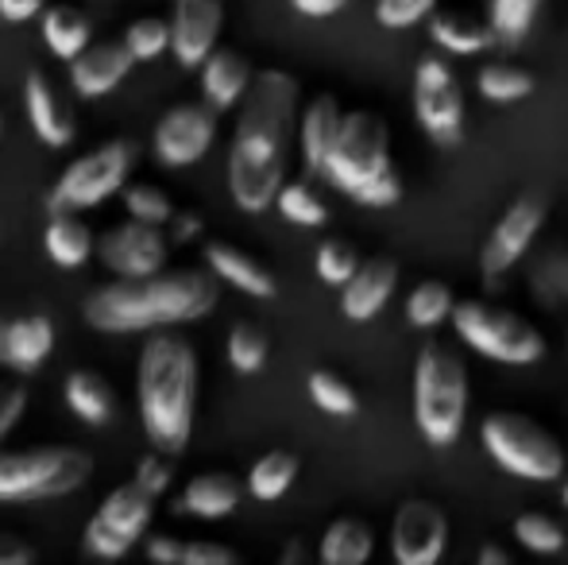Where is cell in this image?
Listing matches in <instances>:
<instances>
[{
	"label": "cell",
	"instance_id": "cell-56",
	"mask_svg": "<svg viewBox=\"0 0 568 565\" xmlns=\"http://www.w3.org/2000/svg\"><path fill=\"white\" fill-rule=\"evenodd\" d=\"M0 129H4V121H0Z\"/></svg>",
	"mask_w": 568,
	"mask_h": 565
},
{
	"label": "cell",
	"instance_id": "cell-22",
	"mask_svg": "<svg viewBox=\"0 0 568 565\" xmlns=\"http://www.w3.org/2000/svg\"><path fill=\"white\" fill-rule=\"evenodd\" d=\"M54 349V322L47 314H28L12 317L4 325V353L0 364H8L12 372H36L43 369V361Z\"/></svg>",
	"mask_w": 568,
	"mask_h": 565
},
{
	"label": "cell",
	"instance_id": "cell-24",
	"mask_svg": "<svg viewBox=\"0 0 568 565\" xmlns=\"http://www.w3.org/2000/svg\"><path fill=\"white\" fill-rule=\"evenodd\" d=\"M93 241H98V236H93V229L82 221V213H51V221H47V229H43L47 256H51L54 268H67V272L90 264Z\"/></svg>",
	"mask_w": 568,
	"mask_h": 565
},
{
	"label": "cell",
	"instance_id": "cell-50",
	"mask_svg": "<svg viewBox=\"0 0 568 565\" xmlns=\"http://www.w3.org/2000/svg\"><path fill=\"white\" fill-rule=\"evenodd\" d=\"M43 8H47V0H0V20L28 23V20H36Z\"/></svg>",
	"mask_w": 568,
	"mask_h": 565
},
{
	"label": "cell",
	"instance_id": "cell-54",
	"mask_svg": "<svg viewBox=\"0 0 568 565\" xmlns=\"http://www.w3.org/2000/svg\"><path fill=\"white\" fill-rule=\"evenodd\" d=\"M4 325H8V322L0 317V353H4Z\"/></svg>",
	"mask_w": 568,
	"mask_h": 565
},
{
	"label": "cell",
	"instance_id": "cell-2",
	"mask_svg": "<svg viewBox=\"0 0 568 565\" xmlns=\"http://www.w3.org/2000/svg\"><path fill=\"white\" fill-rule=\"evenodd\" d=\"M221 299V280L210 268H179L143 280H116L85 299V322L101 333H155L202 322Z\"/></svg>",
	"mask_w": 568,
	"mask_h": 565
},
{
	"label": "cell",
	"instance_id": "cell-15",
	"mask_svg": "<svg viewBox=\"0 0 568 565\" xmlns=\"http://www.w3.org/2000/svg\"><path fill=\"white\" fill-rule=\"evenodd\" d=\"M449 546V519L429 500H406L390 523V554L398 565H434Z\"/></svg>",
	"mask_w": 568,
	"mask_h": 565
},
{
	"label": "cell",
	"instance_id": "cell-1",
	"mask_svg": "<svg viewBox=\"0 0 568 565\" xmlns=\"http://www.w3.org/2000/svg\"><path fill=\"white\" fill-rule=\"evenodd\" d=\"M298 82L286 70H260L236 105V129L229 143V194L244 213L275 205L291 167L298 132Z\"/></svg>",
	"mask_w": 568,
	"mask_h": 565
},
{
	"label": "cell",
	"instance_id": "cell-46",
	"mask_svg": "<svg viewBox=\"0 0 568 565\" xmlns=\"http://www.w3.org/2000/svg\"><path fill=\"white\" fill-rule=\"evenodd\" d=\"M240 554L221 543H182L179 565H236Z\"/></svg>",
	"mask_w": 568,
	"mask_h": 565
},
{
	"label": "cell",
	"instance_id": "cell-48",
	"mask_svg": "<svg viewBox=\"0 0 568 565\" xmlns=\"http://www.w3.org/2000/svg\"><path fill=\"white\" fill-rule=\"evenodd\" d=\"M166 225H171V241L174 244H186V241H194V236L202 233V218H197L194 210H174Z\"/></svg>",
	"mask_w": 568,
	"mask_h": 565
},
{
	"label": "cell",
	"instance_id": "cell-51",
	"mask_svg": "<svg viewBox=\"0 0 568 565\" xmlns=\"http://www.w3.org/2000/svg\"><path fill=\"white\" fill-rule=\"evenodd\" d=\"M294 12L298 16H310V20H325V16H337L348 0H291Z\"/></svg>",
	"mask_w": 568,
	"mask_h": 565
},
{
	"label": "cell",
	"instance_id": "cell-44",
	"mask_svg": "<svg viewBox=\"0 0 568 565\" xmlns=\"http://www.w3.org/2000/svg\"><path fill=\"white\" fill-rule=\"evenodd\" d=\"M398 198H403V179H398V171L390 167L387 174H379L375 182H367L359 194H352V202L367 205V210H387V205H395Z\"/></svg>",
	"mask_w": 568,
	"mask_h": 565
},
{
	"label": "cell",
	"instance_id": "cell-5",
	"mask_svg": "<svg viewBox=\"0 0 568 565\" xmlns=\"http://www.w3.org/2000/svg\"><path fill=\"white\" fill-rule=\"evenodd\" d=\"M93 476V457L74 445L0 453V504H39L78 492Z\"/></svg>",
	"mask_w": 568,
	"mask_h": 565
},
{
	"label": "cell",
	"instance_id": "cell-30",
	"mask_svg": "<svg viewBox=\"0 0 568 565\" xmlns=\"http://www.w3.org/2000/svg\"><path fill=\"white\" fill-rule=\"evenodd\" d=\"M298 473H302V461L294 457L291 450H271V453H263L252 465V473H247V492H252L260 504H271V500L291 492Z\"/></svg>",
	"mask_w": 568,
	"mask_h": 565
},
{
	"label": "cell",
	"instance_id": "cell-28",
	"mask_svg": "<svg viewBox=\"0 0 568 565\" xmlns=\"http://www.w3.org/2000/svg\"><path fill=\"white\" fill-rule=\"evenodd\" d=\"M375 551V531L364 519H352L341 515L325 527L322 546H317V558L325 565H364Z\"/></svg>",
	"mask_w": 568,
	"mask_h": 565
},
{
	"label": "cell",
	"instance_id": "cell-53",
	"mask_svg": "<svg viewBox=\"0 0 568 565\" xmlns=\"http://www.w3.org/2000/svg\"><path fill=\"white\" fill-rule=\"evenodd\" d=\"M302 558H306L302 543H286V546H283V554H278V562H283V565H294V562H302Z\"/></svg>",
	"mask_w": 568,
	"mask_h": 565
},
{
	"label": "cell",
	"instance_id": "cell-10",
	"mask_svg": "<svg viewBox=\"0 0 568 565\" xmlns=\"http://www.w3.org/2000/svg\"><path fill=\"white\" fill-rule=\"evenodd\" d=\"M151 519H155V496L140 488V484H120L101 500V507L93 512V519L85 523V551L93 558H124L143 535H148Z\"/></svg>",
	"mask_w": 568,
	"mask_h": 565
},
{
	"label": "cell",
	"instance_id": "cell-18",
	"mask_svg": "<svg viewBox=\"0 0 568 565\" xmlns=\"http://www.w3.org/2000/svg\"><path fill=\"white\" fill-rule=\"evenodd\" d=\"M395 286H398L395 260L390 256L359 260V268L352 272V280L341 286V314L356 325L372 322V317H379L383 306L395 299Z\"/></svg>",
	"mask_w": 568,
	"mask_h": 565
},
{
	"label": "cell",
	"instance_id": "cell-39",
	"mask_svg": "<svg viewBox=\"0 0 568 565\" xmlns=\"http://www.w3.org/2000/svg\"><path fill=\"white\" fill-rule=\"evenodd\" d=\"M515 538L530 554H557L565 551V527L546 512H526L515 519Z\"/></svg>",
	"mask_w": 568,
	"mask_h": 565
},
{
	"label": "cell",
	"instance_id": "cell-19",
	"mask_svg": "<svg viewBox=\"0 0 568 565\" xmlns=\"http://www.w3.org/2000/svg\"><path fill=\"white\" fill-rule=\"evenodd\" d=\"M23 109H28V124L47 148H67L74 143V113L62 105L59 90L43 70H31L23 82Z\"/></svg>",
	"mask_w": 568,
	"mask_h": 565
},
{
	"label": "cell",
	"instance_id": "cell-34",
	"mask_svg": "<svg viewBox=\"0 0 568 565\" xmlns=\"http://www.w3.org/2000/svg\"><path fill=\"white\" fill-rule=\"evenodd\" d=\"M275 205L291 225H302V229H322L329 221V205L314 194L310 182H283L275 194Z\"/></svg>",
	"mask_w": 568,
	"mask_h": 565
},
{
	"label": "cell",
	"instance_id": "cell-31",
	"mask_svg": "<svg viewBox=\"0 0 568 565\" xmlns=\"http://www.w3.org/2000/svg\"><path fill=\"white\" fill-rule=\"evenodd\" d=\"M476 90L484 93L491 105H515V101H526L538 82H534L530 70L510 67V62H487L484 70L476 74Z\"/></svg>",
	"mask_w": 568,
	"mask_h": 565
},
{
	"label": "cell",
	"instance_id": "cell-29",
	"mask_svg": "<svg viewBox=\"0 0 568 565\" xmlns=\"http://www.w3.org/2000/svg\"><path fill=\"white\" fill-rule=\"evenodd\" d=\"M429 39L442 47L445 54H479L495 43L491 39V28L464 12H429Z\"/></svg>",
	"mask_w": 568,
	"mask_h": 565
},
{
	"label": "cell",
	"instance_id": "cell-40",
	"mask_svg": "<svg viewBox=\"0 0 568 565\" xmlns=\"http://www.w3.org/2000/svg\"><path fill=\"white\" fill-rule=\"evenodd\" d=\"M534 283V299L541 306H561L568 302V252H554L549 260H541L530 275Z\"/></svg>",
	"mask_w": 568,
	"mask_h": 565
},
{
	"label": "cell",
	"instance_id": "cell-16",
	"mask_svg": "<svg viewBox=\"0 0 568 565\" xmlns=\"http://www.w3.org/2000/svg\"><path fill=\"white\" fill-rule=\"evenodd\" d=\"M225 28V0H174L171 54L182 70H197Z\"/></svg>",
	"mask_w": 568,
	"mask_h": 565
},
{
	"label": "cell",
	"instance_id": "cell-49",
	"mask_svg": "<svg viewBox=\"0 0 568 565\" xmlns=\"http://www.w3.org/2000/svg\"><path fill=\"white\" fill-rule=\"evenodd\" d=\"M148 558L159 565H179L182 558V543L174 535H151L148 538Z\"/></svg>",
	"mask_w": 568,
	"mask_h": 565
},
{
	"label": "cell",
	"instance_id": "cell-17",
	"mask_svg": "<svg viewBox=\"0 0 568 565\" xmlns=\"http://www.w3.org/2000/svg\"><path fill=\"white\" fill-rule=\"evenodd\" d=\"M135 70L132 51L124 39H90L82 51L70 59V82L82 98H105Z\"/></svg>",
	"mask_w": 568,
	"mask_h": 565
},
{
	"label": "cell",
	"instance_id": "cell-42",
	"mask_svg": "<svg viewBox=\"0 0 568 565\" xmlns=\"http://www.w3.org/2000/svg\"><path fill=\"white\" fill-rule=\"evenodd\" d=\"M442 0H375V20L390 31H406L426 20Z\"/></svg>",
	"mask_w": 568,
	"mask_h": 565
},
{
	"label": "cell",
	"instance_id": "cell-41",
	"mask_svg": "<svg viewBox=\"0 0 568 565\" xmlns=\"http://www.w3.org/2000/svg\"><path fill=\"white\" fill-rule=\"evenodd\" d=\"M314 268L322 283L344 286L352 280V272L359 268V252L352 249L348 241H322V249H317V256H314Z\"/></svg>",
	"mask_w": 568,
	"mask_h": 565
},
{
	"label": "cell",
	"instance_id": "cell-7",
	"mask_svg": "<svg viewBox=\"0 0 568 565\" xmlns=\"http://www.w3.org/2000/svg\"><path fill=\"white\" fill-rule=\"evenodd\" d=\"M479 442L491 453V461L510 476L523 481H561L565 476V450L546 426L518 411H491L479 426Z\"/></svg>",
	"mask_w": 568,
	"mask_h": 565
},
{
	"label": "cell",
	"instance_id": "cell-38",
	"mask_svg": "<svg viewBox=\"0 0 568 565\" xmlns=\"http://www.w3.org/2000/svg\"><path fill=\"white\" fill-rule=\"evenodd\" d=\"M120 198H124L128 218H135V221H151V225H166V221H171V213H174L171 194H166L163 186H155V182H124V190H120Z\"/></svg>",
	"mask_w": 568,
	"mask_h": 565
},
{
	"label": "cell",
	"instance_id": "cell-35",
	"mask_svg": "<svg viewBox=\"0 0 568 565\" xmlns=\"http://www.w3.org/2000/svg\"><path fill=\"white\" fill-rule=\"evenodd\" d=\"M310 400L317 403V411H325V415H333V418H352L359 411L356 387L329 369L310 372Z\"/></svg>",
	"mask_w": 568,
	"mask_h": 565
},
{
	"label": "cell",
	"instance_id": "cell-20",
	"mask_svg": "<svg viewBox=\"0 0 568 565\" xmlns=\"http://www.w3.org/2000/svg\"><path fill=\"white\" fill-rule=\"evenodd\" d=\"M197 70H202V98H205V105L217 109V113H229V109L240 105V98L247 93V85H252V74H255L252 62H247L240 51H229V47H213Z\"/></svg>",
	"mask_w": 568,
	"mask_h": 565
},
{
	"label": "cell",
	"instance_id": "cell-36",
	"mask_svg": "<svg viewBox=\"0 0 568 565\" xmlns=\"http://www.w3.org/2000/svg\"><path fill=\"white\" fill-rule=\"evenodd\" d=\"M120 39H124V47L132 51L135 62H151L171 51V20H163V16H140V20L128 23V31Z\"/></svg>",
	"mask_w": 568,
	"mask_h": 565
},
{
	"label": "cell",
	"instance_id": "cell-52",
	"mask_svg": "<svg viewBox=\"0 0 568 565\" xmlns=\"http://www.w3.org/2000/svg\"><path fill=\"white\" fill-rule=\"evenodd\" d=\"M476 562H479V565H507V562H510V554L503 551V546H479V551H476Z\"/></svg>",
	"mask_w": 568,
	"mask_h": 565
},
{
	"label": "cell",
	"instance_id": "cell-33",
	"mask_svg": "<svg viewBox=\"0 0 568 565\" xmlns=\"http://www.w3.org/2000/svg\"><path fill=\"white\" fill-rule=\"evenodd\" d=\"M453 286L442 280H422L406 299V322L414 330H437L442 322H449L453 314Z\"/></svg>",
	"mask_w": 568,
	"mask_h": 565
},
{
	"label": "cell",
	"instance_id": "cell-3",
	"mask_svg": "<svg viewBox=\"0 0 568 565\" xmlns=\"http://www.w3.org/2000/svg\"><path fill=\"white\" fill-rule=\"evenodd\" d=\"M135 400L151 450L179 457L194 434L197 411V353L182 333L155 330V337L140 349Z\"/></svg>",
	"mask_w": 568,
	"mask_h": 565
},
{
	"label": "cell",
	"instance_id": "cell-43",
	"mask_svg": "<svg viewBox=\"0 0 568 565\" xmlns=\"http://www.w3.org/2000/svg\"><path fill=\"white\" fill-rule=\"evenodd\" d=\"M135 484H140L148 496H163L166 488L174 484V465H171V453L163 450H151L148 457H140V465H135Z\"/></svg>",
	"mask_w": 568,
	"mask_h": 565
},
{
	"label": "cell",
	"instance_id": "cell-12",
	"mask_svg": "<svg viewBox=\"0 0 568 565\" xmlns=\"http://www.w3.org/2000/svg\"><path fill=\"white\" fill-rule=\"evenodd\" d=\"M414 117L442 148H453L464 137V90L442 54H422L414 67Z\"/></svg>",
	"mask_w": 568,
	"mask_h": 565
},
{
	"label": "cell",
	"instance_id": "cell-26",
	"mask_svg": "<svg viewBox=\"0 0 568 565\" xmlns=\"http://www.w3.org/2000/svg\"><path fill=\"white\" fill-rule=\"evenodd\" d=\"M39 31H43V43L54 59L70 62L85 43L93 39V20L74 4H47L39 12Z\"/></svg>",
	"mask_w": 568,
	"mask_h": 565
},
{
	"label": "cell",
	"instance_id": "cell-55",
	"mask_svg": "<svg viewBox=\"0 0 568 565\" xmlns=\"http://www.w3.org/2000/svg\"><path fill=\"white\" fill-rule=\"evenodd\" d=\"M561 496H565V507H568V481H565V492H561Z\"/></svg>",
	"mask_w": 568,
	"mask_h": 565
},
{
	"label": "cell",
	"instance_id": "cell-13",
	"mask_svg": "<svg viewBox=\"0 0 568 565\" xmlns=\"http://www.w3.org/2000/svg\"><path fill=\"white\" fill-rule=\"evenodd\" d=\"M93 252H98L101 264L116 280H143V275H155L166 268V260H171V236L163 233V225L128 218L124 225L105 229L93 241Z\"/></svg>",
	"mask_w": 568,
	"mask_h": 565
},
{
	"label": "cell",
	"instance_id": "cell-4",
	"mask_svg": "<svg viewBox=\"0 0 568 565\" xmlns=\"http://www.w3.org/2000/svg\"><path fill=\"white\" fill-rule=\"evenodd\" d=\"M468 418V364L449 341H426L414 361V426L434 450L460 442Z\"/></svg>",
	"mask_w": 568,
	"mask_h": 565
},
{
	"label": "cell",
	"instance_id": "cell-9",
	"mask_svg": "<svg viewBox=\"0 0 568 565\" xmlns=\"http://www.w3.org/2000/svg\"><path fill=\"white\" fill-rule=\"evenodd\" d=\"M135 167V143L132 140H109L101 148L85 151L82 159L67 167L59 174V182L51 186L47 210L51 213H85L105 205L109 198L120 194Z\"/></svg>",
	"mask_w": 568,
	"mask_h": 565
},
{
	"label": "cell",
	"instance_id": "cell-11",
	"mask_svg": "<svg viewBox=\"0 0 568 565\" xmlns=\"http://www.w3.org/2000/svg\"><path fill=\"white\" fill-rule=\"evenodd\" d=\"M549 218V202L541 194H518L491 225L484 249H479V275L487 291H503V275L515 272V264L534 249L541 225Z\"/></svg>",
	"mask_w": 568,
	"mask_h": 565
},
{
	"label": "cell",
	"instance_id": "cell-23",
	"mask_svg": "<svg viewBox=\"0 0 568 565\" xmlns=\"http://www.w3.org/2000/svg\"><path fill=\"white\" fill-rule=\"evenodd\" d=\"M337 124H341V101L333 93H317L298 117V140L302 148V163H306L310 174H322V163L329 155V143L337 137Z\"/></svg>",
	"mask_w": 568,
	"mask_h": 565
},
{
	"label": "cell",
	"instance_id": "cell-47",
	"mask_svg": "<svg viewBox=\"0 0 568 565\" xmlns=\"http://www.w3.org/2000/svg\"><path fill=\"white\" fill-rule=\"evenodd\" d=\"M36 562V546L23 543L12 531H0V565H31Z\"/></svg>",
	"mask_w": 568,
	"mask_h": 565
},
{
	"label": "cell",
	"instance_id": "cell-8",
	"mask_svg": "<svg viewBox=\"0 0 568 565\" xmlns=\"http://www.w3.org/2000/svg\"><path fill=\"white\" fill-rule=\"evenodd\" d=\"M390 171V129L379 113H341L337 137L329 143V155L322 163V179L337 186L341 194H359L367 182Z\"/></svg>",
	"mask_w": 568,
	"mask_h": 565
},
{
	"label": "cell",
	"instance_id": "cell-6",
	"mask_svg": "<svg viewBox=\"0 0 568 565\" xmlns=\"http://www.w3.org/2000/svg\"><path fill=\"white\" fill-rule=\"evenodd\" d=\"M453 330L471 353L487 356L495 364H538L546 356V337L538 333V325L526 322L523 314L507 306H495L484 299H464L453 302Z\"/></svg>",
	"mask_w": 568,
	"mask_h": 565
},
{
	"label": "cell",
	"instance_id": "cell-32",
	"mask_svg": "<svg viewBox=\"0 0 568 565\" xmlns=\"http://www.w3.org/2000/svg\"><path fill=\"white\" fill-rule=\"evenodd\" d=\"M541 0H491L487 4V28L491 39L503 47H518L526 39V31L538 20Z\"/></svg>",
	"mask_w": 568,
	"mask_h": 565
},
{
	"label": "cell",
	"instance_id": "cell-27",
	"mask_svg": "<svg viewBox=\"0 0 568 565\" xmlns=\"http://www.w3.org/2000/svg\"><path fill=\"white\" fill-rule=\"evenodd\" d=\"M62 395H67V407L74 411V415L82 418L85 426H105V423H113V415H116V395H113V387L105 384V376H98V372H90V369L70 372L67 387H62Z\"/></svg>",
	"mask_w": 568,
	"mask_h": 565
},
{
	"label": "cell",
	"instance_id": "cell-37",
	"mask_svg": "<svg viewBox=\"0 0 568 565\" xmlns=\"http://www.w3.org/2000/svg\"><path fill=\"white\" fill-rule=\"evenodd\" d=\"M225 349H229V364H232V369L244 372V376H252V372H260L263 364H267L271 341H267V333H263L260 325L240 322V325H232Z\"/></svg>",
	"mask_w": 568,
	"mask_h": 565
},
{
	"label": "cell",
	"instance_id": "cell-21",
	"mask_svg": "<svg viewBox=\"0 0 568 565\" xmlns=\"http://www.w3.org/2000/svg\"><path fill=\"white\" fill-rule=\"evenodd\" d=\"M205 268L217 275L221 283L236 286L240 294H252V299H275L278 294V283L252 252L236 249L229 241H210L205 244Z\"/></svg>",
	"mask_w": 568,
	"mask_h": 565
},
{
	"label": "cell",
	"instance_id": "cell-45",
	"mask_svg": "<svg viewBox=\"0 0 568 565\" xmlns=\"http://www.w3.org/2000/svg\"><path fill=\"white\" fill-rule=\"evenodd\" d=\"M28 411V387L12 384V380H0V442L16 430V423Z\"/></svg>",
	"mask_w": 568,
	"mask_h": 565
},
{
	"label": "cell",
	"instance_id": "cell-14",
	"mask_svg": "<svg viewBox=\"0 0 568 565\" xmlns=\"http://www.w3.org/2000/svg\"><path fill=\"white\" fill-rule=\"evenodd\" d=\"M213 140H217V109H210L205 101H186L159 117L151 151L163 167L182 171V167H194L213 148Z\"/></svg>",
	"mask_w": 568,
	"mask_h": 565
},
{
	"label": "cell",
	"instance_id": "cell-25",
	"mask_svg": "<svg viewBox=\"0 0 568 565\" xmlns=\"http://www.w3.org/2000/svg\"><path fill=\"white\" fill-rule=\"evenodd\" d=\"M240 507V484L229 473H197L194 481L182 488L179 512L197 515V519H225Z\"/></svg>",
	"mask_w": 568,
	"mask_h": 565
}]
</instances>
